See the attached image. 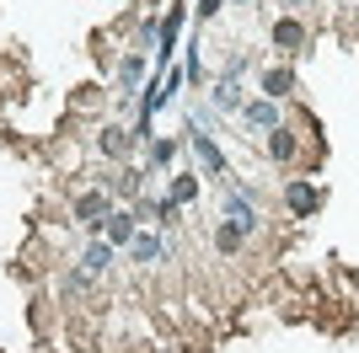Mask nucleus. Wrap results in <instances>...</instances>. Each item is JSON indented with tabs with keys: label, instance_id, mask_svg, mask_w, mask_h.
<instances>
[{
	"label": "nucleus",
	"instance_id": "6",
	"mask_svg": "<svg viewBox=\"0 0 359 353\" xmlns=\"http://www.w3.org/2000/svg\"><path fill=\"white\" fill-rule=\"evenodd\" d=\"M182 16H188V6H172V11L161 16V48H156V59H172V48H177V32H182Z\"/></svg>",
	"mask_w": 359,
	"mask_h": 353
},
{
	"label": "nucleus",
	"instance_id": "5",
	"mask_svg": "<svg viewBox=\"0 0 359 353\" xmlns=\"http://www.w3.org/2000/svg\"><path fill=\"white\" fill-rule=\"evenodd\" d=\"M273 48L300 54V48H306V22H295V16H279V22H273Z\"/></svg>",
	"mask_w": 359,
	"mask_h": 353
},
{
	"label": "nucleus",
	"instance_id": "14",
	"mask_svg": "<svg viewBox=\"0 0 359 353\" xmlns=\"http://www.w3.org/2000/svg\"><path fill=\"white\" fill-rule=\"evenodd\" d=\"M241 241H247V230H241L236 220H225L220 230H215V251H220V257H231V251H241Z\"/></svg>",
	"mask_w": 359,
	"mask_h": 353
},
{
	"label": "nucleus",
	"instance_id": "20",
	"mask_svg": "<svg viewBox=\"0 0 359 353\" xmlns=\"http://www.w3.org/2000/svg\"><path fill=\"white\" fill-rule=\"evenodd\" d=\"M231 6H252V0H231Z\"/></svg>",
	"mask_w": 359,
	"mask_h": 353
},
{
	"label": "nucleus",
	"instance_id": "2",
	"mask_svg": "<svg viewBox=\"0 0 359 353\" xmlns=\"http://www.w3.org/2000/svg\"><path fill=\"white\" fill-rule=\"evenodd\" d=\"M182 139H188V145L198 150V161H204V172H210V176H225V172H231V161H225V150L215 145V139H210L204 129H198V123H182Z\"/></svg>",
	"mask_w": 359,
	"mask_h": 353
},
{
	"label": "nucleus",
	"instance_id": "19",
	"mask_svg": "<svg viewBox=\"0 0 359 353\" xmlns=\"http://www.w3.org/2000/svg\"><path fill=\"white\" fill-rule=\"evenodd\" d=\"M220 6H225V0H198V22H210V16L220 11Z\"/></svg>",
	"mask_w": 359,
	"mask_h": 353
},
{
	"label": "nucleus",
	"instance_id": "7",
	"mask_svg": "<svg viewBox=\"0 0 359 353\" xmlns=\"http://www.w3.org/2000/svg\"><path fill=\"white\" fill-rule=\"evenodd\" d=\"M241 118H247V129H279V107H273V97L247 102V107H241Z\"/></svg>",
	"mask_w": 359,
	"mask_h": 353
},
{
	"label": "nucleus",
	"instance_id": "3",
	"mask_svg": "<svg viewBox=\"0 0 359 353\" xmlns=\"http://www.w3.org/2000/svg\"><path fill=\"white\" fill-rule=\"evenodd\" d=\"M285 204L295 220H311L316 209H322V193H316V182H306V176H290L285 182Z\"/></svg>",
	"mask_w": 359,
	"mask_h": 353
},
{
	"label": "nucleus",
	"instance_id": "10",
	"mask_svg": "<svg viewBox=\"0 0 359 353\" xmlns=\"http://www.w3.org/2000/svg\"><path fill=\"white\" fill-rule=\"evenodd\" d=\"M290 91H295V70H285V64H279V70H263V97H273V102H279V97H290Z\"/></svg>",
	"mask_w": 359,
	"mask_h": 353
},
{
	"label": "nucleus",
	"instance_id": "1",
	"mask_svg": "<svg viewBox=\"0 0 359 353\" xmlns=\"http://www.w3.org/2000/svg\"><path fill=\"white\" fill-rule=\"evenodd\" d=\"M107 214H113V193H107V188H86L81 198H75V220L86 225V230H97V235H102Z\"/></svg>",
	"mask_w": 359,
	"mask_h": 353
},
{
	"label": "nucleus",
	"instance_id": "4",
	"mask_svg": "<svg viewBox=\"0 0 359 353\" xmlns=\"http://www.w3.org/2000/svg\"><path fill=\"white\" fill-rule=\"evenodd\" d=\"M135 235H140V214L135 209H113V214H107V241H113V247H129Z\"/></svg>",
	"mask_w": 359,
	"mask_h": 353
},
{
	"label": "nucleus",
	"instance_id": "11",
	"mask_svg": "<svg viewBox=\"0 0 359 353\" xmlns=\"http://www.w3.org/2000/svg\"><path fill=\"white\" fill-rule=\"evenodd\" d=\"M295 150H300V139H295V134L285 129V123H279V129L269 134V155H273L279 166H290V161H295Z\"/></svg>",
	"mask_w": 359,
	"mask_h": 353
},
{
	"label": "nucleus",
	"instance_id": "18",
	"mask_svg": "<svg viewBox=\"0 0 359 353\" xmlns=\"http://www.w3.org/2000/svg\"><path fill=\"white\" fill-rule=\"evenodd\" d=\"M65 289L81 294V289H91V279H86V273H65Z\"/></svg>",
	"mask_w": 359,
	"mask_h": 353
},
{
	"label": "nucleus",
	"instance_id": "16",
	"mask_svg": "<svg viewBox=\"0 0 359 353\" xmlns=\"http://www.w3.org/2000/svg\"><path fill=\"white\" fill-rule=\"evenodd\" d=\"M215 107H220V113H236V107H247V102H241V86L231 81V75H225V81H215Z\"/></svg>",
	"mask_w": 359,
	"mask_h": 353
},
{
	"label": "nucleus",
	"instance_id": "15",
	"mask_svg": "<svg viewBox=\"0 0 359 353\" xmlns=\"http://www.w3.org/2000/svg\"><path fill=\"white\" fill-rule=\"evenodd\" d=\"M177 145H188V139H150V145H145V166H156V172H161V166L177 155Z\"/></svg>",
	"mask_w": 359,
	"mask_h": 353
},
{
	"label": "nucleus",
	"instance_id": "12",
	"mask_svg": "<svg viewBox=\"0 0 359 353\" xmlns=\"http://www.w3.org/2000/svg\"><path fill=\"white\" fill-rule=\"evenodd\" d=\"M81 268H86V273H107V268H113V241L97 235V241L86 247V257H81Z\"/></svg>",
	"mask_w": 359,
	"mask_h": 353
},
{
	"label": "nucleus",
	"instance_id": "17",
	"mask_svg": "<svg viewBox=\"0 0 359 353\" xmlns=\"http://www.w3.org/2000/svg\"><path fill=\"white\" fill-rule=\"evenodd\" d=\"M129 247H135V263H156V257H161V241H156V235H145V230H140Z\"/></svg>",
	"mask_w": 359,
	"mask_h": 353
},
{
	"label": "nucleus",
	"instance_id": "9",
	"mask_svg": "<svg viewBox=\"0 0 359 353\" xmlns=\"http://www.w3.org/2000/svg\"><path fill=\"white\" fill-rule=\"evenodd\" d=\"M140 81H145V54H123V64H118V97H129V91H140Z\"/></svg>",
	"mask_w": 359,
	"mask_h": 353
},
{
	"label": "nucleus",
	"instance_id": "13",
	"mask_svg": "<svg viewBox=\"0 0 359 353\" xmlns=\"http://www.w3.org/2000/svg\"><path fill=\"white\" fill-rule=\"evenodd\" d=\"M166 198H172V204H194V198H198V176L194 172H177V176H172V188H166Z\"/></svg>",
	"mask_w": 359,
	"mask_h": 353
},
{
	"label": "nucleus",
	"instance_id": "8",
	"mask_svg": "<svg viewBox=\"0 0 359 353\" xmlns=\"http://www.w3.org/2000/svg\"><path fill=\"white\" fill-rule=\"evenodd\" d=\"M97 145H102V155H113V161H123V155H129V150H135L140 139H135V134H129V129H113V123H107V129L97 134Z\"/></svg>",
	"mask_w": 359,
	"mask_h": 353
}]
</instances>
